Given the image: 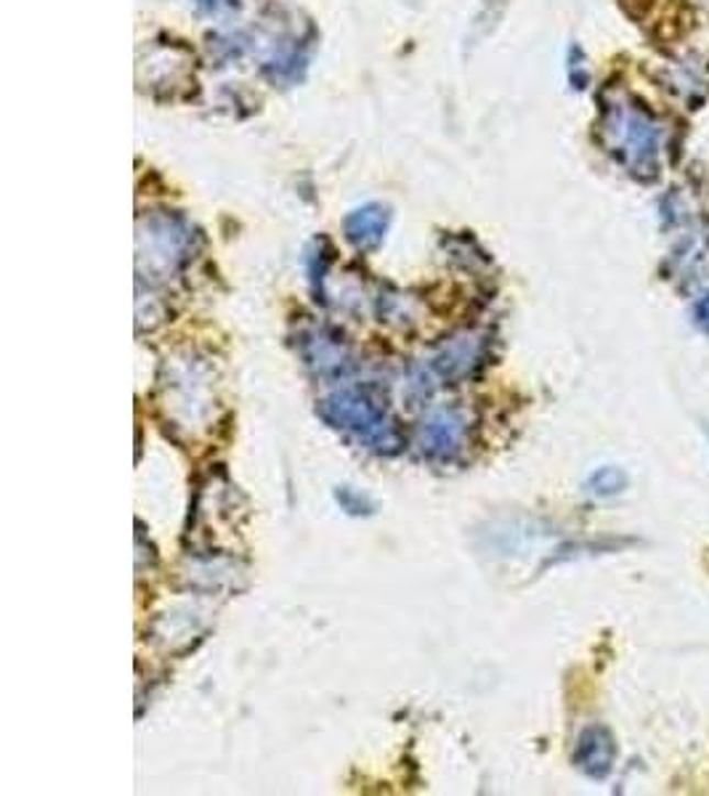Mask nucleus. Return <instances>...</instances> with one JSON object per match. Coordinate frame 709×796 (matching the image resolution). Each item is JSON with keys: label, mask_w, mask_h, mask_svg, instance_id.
<instances>
[{"label": "nucleus", "mask_w": 709, "mask_h": 796, "mask_svg": "<svg viewBox=\"0 0 709 796\" xmlns=\"http://www.w3.org/2000/svg\"><path fill=\"white\" fill-rule=\"evenodd\" d=\"M600 141L606 152L635 178H654L660 170L662 125L646 104L628 93H609L600 114Z\"/></svg>", "instance_id": "1"}, {"label": "nucleus", "mask_w": 709, "mask_h": 796, "mask_svg": "<svg viewBox=\"0 0 709 796\" xmlns=\"http://www.w3.org/2000/svg\"><path fill=\"white\" fill-rule=\"evenodd\" d=\"M187 253V229L176 218L159 215L152 218L139 234V263L149 261V268L170 272Z\"/></svg>", "instance_id": "2"}, {"label": "nucleus", "mask_w": 709, "mask_h": 796, "mask_svg": "<svg viewBox=\"0 0 709 796\" xmlns=\"http://www.w3.org/2000/svg\"><path fill=\"white\" fill-rule=\"evenodd\" d=\"M322 414L328 417L335 428L356 430L362 439L367 441H383L386 444V417L375 403L364 401V398L354 394H337L324 401Z\"/></svg>", "instance_id": "3"}, {"label": "nucleus", "mask_w": 709, "mask_h": 796, "mask_svg": "<svg viewBox=\"0 0 709 796\" xmlns=\"http://www.w3.org/2000/svg\"><path fill=\"white\" fill-rule=\"evenodd\" d=\"M574 760H577V767L590 775V778H606L617 760L614 738L603 728H587L585 733L579 736Z\"/></svg>", "instance_id": "4"}, {"label": "nucleus", "mask_w": 709, "mask_h": 796, "mask_svg": "<svg viewBox=\"0 0 709 796\" xmlns=\"http://www.w3.org/2000/svg\"><path fill=\"white\" fill-rule=\"evenodd\" d=\"M388 229V213L378 204H367V208L354 210L346 218V236L354 247L359 250H375L383 242Z\"/></svg>", "instance_id": "5"}, {"label": "nucleus", "mask_w": 709, "mask_h": 796, "mask_svg": "<svg viewBox=\"0 0 709 796\" xmlns=\"http://www.w3.org/2000/svg\"><path fill=\"white\" fill-rule=\"evenodd\" d=\"M675 279L683 281V287H699L709 279V240L707 236H691L678 250L673 258Z\"/></svg>", "instance_id": "6"}, {"label": "nucleus", "mask_w": 709, "mask_h": 796, "mask_svg": "<svg viewBox=\"0 0 709 796\" xmlns=\"http://www.w3.org/2000/svg\"><path fill=\"white\" fill-rule=\"evenodd\" d=\"M457 439H459V420H455L452 414L433 417V420L428 422V428L423 430V441L428 444L425 449L433 454L450 452V449L457 444Z\"/></svg>", "instance_id": "7"}, {"label": "nucleus", "mask_w": 709, "mask_h": 796, "mask_svg": "<svg viewBox=\"0 0 709 796\" xmlns=\"http://www.w3.org/2000/svg\"><path fill=\"white\" fill-rule=\"evenodd\" d=\"M476 356H478L476 343H473V340H459V343L444 349L442 356H439L436 367L442 375L455 377V375H463V372H468L470 364L476 362Z\"/></svg>", "instance_id": "8"}, {"label": "nucleus", "mask_w": 709, "mask_h": 796, "mask_svg": "<svg viewBox=\"0 0 709 796\" xmlns=\"http://www.w3.org/2000/svg\"><path fill=\"white\" fill-rule=\"evenodd\" d=\"M624 484H628V478H624V473L617 471V467H603V471H598L590 478V489L596 494H603V497L622 491Z\"/></svg>", "instance_id": "9"}, {"label": "nucleus", "mask_w": 709, "mask_h": 796, "mask_svg": "<svg viewBox=\"0 0 709 796\" xmlns=\"http://www.w3.org/2000/svg\"><path fill=\"white\" fill-rule=\"evenodd\" d=\"M694 317H696V324H699L701 330L709 332V292L705 295V298L699 300V306H696Z\"/></svg>", "instance_id": "10"}, {"label": "nucleus", "mask_w": 709, "mask_h": 796, "mask_svg": "<svg viewBox=\"0 0 709 796\" xmlns=\"http://www.w3.org/2000/svg\"><path fill=\"white\" fill-rule=\"evenodd\" d=\"M221 3H226V0H200V5H206V9H219Z\"/></svg>", "instance_id": "11"}]
</instances>
